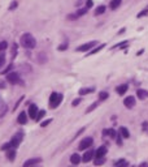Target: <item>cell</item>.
Here are the masks:
<instances>
[{
    "instance_id": "obj_1",
    "label": "cell",
    "mask_w": 148,
    "mask_h": 167,
    "mask_svg": "<svg viewBox=\"0 0 148 167\" xmlns=\"http://www.w3.org/2000/svg\"><path fill=\"white\" fill-rule=\"evenodd\" d=\"M19 44L24 48L31 50V48H34L35 46H37V41H35V38L32 37L30 33H25V34H22L21 38H19Z\"/></svg>"
},
{
    "instance_id": "obj_2",
    "label": "cell",
    "mask_w": 148,
    "mask_h": 167,
    "mask_svg": "<svg viewBox=\"0 0 148 167\" xmlns=\"http://www.w3.org/2000/svg\"><path fill=\"white\" fill-rule=\"evenodd\" d=\"M61 102H62V94L53 91L51 94V97H49V107L51 109H56V107L60 106Z\"/></svg>"
},
{
    "instance_id": "obj_3",
    "label": "cell",
    "mask_w": 148,
    "mask_h": 167,
    "mask_svg": "<svg viewBox=\"0 0 148 167\" xmlns=\"http://www.w3.org/2000/svg\"><path fill=\"white\" fill-rule=\"evenodd\" d=\"M6 81H8L9 84H13V85L14 84H22L18 72H8V73H6Z\"/></svg>"
},
{
    "instance_id": "obj_4",
    "label": "cell",
    "mask_w": 148,
    "mask_h": 167,
    "mask_svg": "<svg viewBox=\"0 0 148 167\" xmlns=\"http://www.w3.org/2000/svg\"><path fill=\"white\" fill-rule=\"evenodd\" d=\"M22 140H24V132L22 131H19V132L14 133L11 140V144H12V148H18V145L22 142Z\"/></svg>"
},
{
    "instance_id": "obj_5",
    "label": "cell",
    "mask_w": 148,
    "mask_h": 167,
    "mask_svg": "<svg viewBox=\"0 0 148 167\" xmlns=\"http://www.w3.org/2000/svg\"><path fill=\"white\" fill-rule=\"evenodd\" d=\"M96 44H97V41H91V42H88V43H84V44L79 46V47H77V51L78 52H86L88 50H91V48H94Z\"/></svg>"
},
{
    "instance_id": "obj_6",
    "label": "cell",
    "mask_w": 148,
    "mask_h": 167,
    "mask_svg": "<svg viewBox=\"0 0 148 167\" xmlns=\"http://www.w3.org/2000/svg\"><path fill=\"white\" fill-rule=\"evenodd\" d=\"M92 142H94V140H92V137H84L83 140L79 142V150H86L87 148H90V146H92Z\"/></svg>"
},
{
    "instance_id": "obj_7",
    "label": "cell",
    "mask_w": 148,
    "mask_h": 167,
    "mask_svg": "<svg viewBox=\"0 0 148 167\" xmlns=\"http://www.w3.org/2000/svg\"><path fill=\"white\" fill-rule=\"evenodd\" d=\"M38 106L35 103H31L30 106H29V111H27V114H29V116L31 117V119H37V115H38Z\"/></svg>"
},
{
    "instance_id": "obj_8",
    "label": "cell",
    "mask_w": 148,
    "mask_h": 167,
    "mask_svg": "<svg viewBox=\"0 0 148 167\" xmlns=\"http://www.w3.org/2000/svg\"><path fill=\"white\" fill-rule=\"evenodd\" d=\"M123 104L127 107V109H133V107L135 106V98H134L133 96L126 97L125 98V101H123Z\"/></svg>"
},
{
    "instance_id": "obj_9",
    "label": "cell",
    "mask_w": 148,
    "mask_h": 167,
    "mask_svg": "<svg viewBox=\"0 0 148 167\" xmlns=\"http://www.w3.org/2000/svg\"><path fill=\"white\" fill-rule=\"evenodd\" d=\"M6 112H8V106H6V103L4 102V99L0 97V117H3Z\"/></svg>"
},
{
    "instance_id": "obj_10",
    "label": "cell",
    "mask_w": 148,
    "mask_h": 167,
    "mask_svg": "<svg viewBox=\"0 0 148 167\" xmlns=\"http://www.w3.org/2000/svg\"><path fill=\"white\" fill-rule=\"evenodd\" d=\"M94 155H95V152H94V150H87V152L83 154V157H82V161H83L84 163L90 162L91 159L94 158Z\"/></svg>"
},
{
    "instance_id": "obj_11",
    "label": "cell",
    "mask_w": 148,
    "mask_h": 167,
    "mask_svg": "<svg viewBox=\"0 0 148 167\" xmlns=\"http://www.w3.org/2000/svg\"><path fill=\"white\" fill-rule=\"evenodd\" d=\"M27 115H29V114H26L25 111L19 112L18 116H17V123L18 124H26V123H27Z\"/></svg>"
},
{
    "instance_id": "obj_12",
    "label": "cell",
    "mask_w": 148,
    "mask_h": 167,
    "mask_svg": "<svg viewBox=\"0 0 148 167\" xmlns=\"http://www.w3.org/2000/svg\"><path fill=\"white\" fill-rule=\"evenodd\" d=\"M108 149L107 146H100L96 152H95V158H100V157H105V154H107Z\"/></svg>"
},
{
    "instance_id": "obj_13",
    "label": "cell",
    "mask_w": 148,
    "mask_h": 167,
    "mask_svg": "<svg viewBox=\"0 0 148 167\" xmlns=\"http://www.w3.org/2000/svg\"><path fill=\"white\" fill-rule=\"evenodd\" d=\"M40 162H42L40 158H31V159H27L26 162H24V167L34 166V165H38V163H40Z\"/></svg>"
},
{
    "instance_id": "obj_14",
    "label": "cell",
    "mask_w": 148,
    "mask_h": 167,
    "mask_svg": "<svg viewBox=\"0 0 148 167\" xmlns=\"http://www.w3.org/2000/svg\"><path fill=\"white\" fill-rule=\"evenodd\" d=\"M127 89H129V85H127V84H122V85H120V86H117L116 91L118 93V96H123V94L127 91Z\"/></svg>"
},
{
    "instance_id": "obj_15",
    "label": "cell",
    "mask_w": 148,
    "mask_h": 167,
    "mask_svg": "<svg viewBox=\"0 0 148 167\" xmlns=\"http://www.w3.org/2000/svg\"><path fill=\"white\" fill-rule=\"evenodd\" d=\"M16 154H17V152H16V148H11V149L6 150V157H8L9 161H14Z\"/></svg>"
},
{
    "instance_id": "obj_16",
    "label": "cell",
    "mask_w": 148,
    "mask_h": 167,
    "mask_svg": "<svg viewBox=\"0 0 148 167\" xmlns=\"http://www.w3.org/2000/svg\"><path fill=\"white\" fill-rule=\"evenodd\" d=\"M136 96L139 99H146V98H148V91L144 90V89H138Z\"/></svg>"
},
{
    "instance_id": "obj_17",
    "label": "cell",
    "mask_w": 148,
    "mask_h": 167,
    "mask_svg": "<svg viewBox=\"0 0 148 167\" xmlns=\"http://www.w3.org/2000/svg\"><path fill=\"white\" fill-rule=\"evenodd\" d=\"M103 136H109L112 137V139H116V136H117V133H116V131L114 129H104L103 131Z\"/></svg>"
},
{
    "instance_id": "obj_18",
    "label": "cell",
    "mask_w": 148,
    "mask_h": 167,
    "mask_svg": "<svg viewBox=\"0 0 148 167\" xmlns=\"http://www.w3.org/2000/svg\"><path fill=\"white\" fill-rule=\"evenodd\" d=\"M82 161V158H81V155L79 154H77V153H74V154H71L70 157V162L73 163V165H78Z\"/></svg>"
},
{
    "instance_id": "obj_19",
    "label": "cell",
    "mask_w": 148,
    "mask_h": 167,
    "mask_svg": "<svg viewBox=\"0 0 148 167\" xmlns=\"http://www.w3.org/2000/svg\"><path fill=\"white\" fill-rule=\"evenodd\" d=\"M121 3H122V0H110L109 3V8L112 11H114V9H117L118 7L121 5Z\"/></svg>"
},
{
    "instance_id": "obj_20",
    "label": "cell",
    "mask_w": 148,
    "mask_h": 167,
    "mask_svg": "<svg viewBox=\"0 0 148 167\" xmlns=\"http://www.w3.org/2000/svg\"><path fill=\"white\" fill-rule=\"evenodd\" d=\"M120 133L122 135L123 139H129V137H130V132H129V129L125 128V127H121V128H120Z\"/></svg>"
},
{
    "instance_id": "obj_21",
    "label": "cell",
    "mask_w": 148,
    "mask_h": 167,
    "mask_svg": "<svg viewBox=\"0 0 148 167\" xmlns=\"http://www.w3.org/2000/svg\"><path fill=\"white\" fill-rule=\"evenodd\" d=\"M94 91V88H82L79 90V94L81 96H86V94H90Z\"/></svg>"
},
{
    "instance_id": "obj_22",
    "label": "cell",
    "mask_w": 148,
    "mask_h": 167,
    "mask_svg": "<svg viewBox=\"0 0 148 167\" xmlns=\"http://www.w3.org/2000/svg\"><path fill=\"white\" fill-rule=\"evenodd\" d=\"M38 61H39V64H44L45 61H47V56H45L44 52H40V54L38 55Z\"/></svg>"
},
{
    "instance_id": "obj_23",
    "label": "cell",
    "mask_w": 148,
    "mask_h": 167,
    "mask_svg": "<svg viewBox=\"0 0 148 167\" xmlns=\"http://www.w3.org/2000/svg\"><path fill=\"white\" fill-rule=\"evenodd\" d=\"M105 5H99L97 8H96V11H95V16H100V15H103V13L105 12Z\"/></svg>"
},
{
    "instance_id": "obj_24",
    "label": "cell",
    "mask_w": 148,
    "mask_h": 167,
    "mask_svg": "<svg viewBox=\"0 0 148 167\" xmlns=\"http://www.w3.org/2000/svg\"><path fill=\"white\" fill-rule=\"evenodd\" d=\"M104 47H105V44H100V46H97L96 48H92V50H91V52H88L87 55H94V54H97V52L100 51V50H103Z\"/></svg>"
},
{
    "instance_id": "obj_25",
    "label": "cell",
    "mask_w": 148,
    "mask_h": 167,
    "mask_svg": "<svg viewBox=\"0 0 148 167\" xmlns=\"http://www.w3.org/2000/svg\"><path fill=\"white\" fill-rule=\"evenodd\" d=\"M127 165H129V162L125 161V159H120V161H116V162H114V166H117V167H121V166H127Z\"/></svg>"
},
{
    "instance_id": "obj_26",
    "label": "cell",
    "mask_w": 148,
    "mask_h": 167,
    "mask_svg": "<svg viewBox=\"0 0 148 167\" xmlns=\"http://www.w3.org/2000/svg\"><path fill=\"white\" fill-rule=\"evenodd\" d=\"M4 64H5V54L3 51V52H0V69L4 67Z\"/></svg>"
},
{
    "instance_id": "obj_27",
    "label": "cell",
    "mask_w": 148,
    "mask_h": 167,
    "mask_svg": "<svg viewBox=\"0 0 148 167\" xmlns=\"http://www.w3.org/2000/svg\"><path fill=\"white\" fill-rule=\"evenodd\" d=\"M108 97H109V94H108L107 91H100V93H99V99L100 101H105Z\"/></svg>"
},
{
    "instance_id": "obj_28",
    "label": "cell",
    "mask_w": 148,
    "mask_h": 167,
    "mask_svg": "<svg viewBox=\"0 0 148 167\" xmlns=\"http://www.w3.org/2000/svg\"><path fill=\"white\" fill-rule=\"evenodd\" d=\"M95 165H96V166H100V165H104V163H105V158H104V157H100V158H95Z\"/></svg>"
},
{
    "instance_id": "obj_29",
    "label": "cell",
    "mask_w": 148,
    "mask_h": 167,
    "mask_svg": "<svg viewBox=\"0 0 148 167\" xmlns=\"http://www.w3.org/2000/svg\"><path fill=\"white\" fill-rule=\"evenodd\" d=\"M6 47H8V43H6V41H0V52H3Z\"/></svg>"
},
{
    "instance_id": "obj_30",
    "label": "cell",
    "mask_w": 148,
    "mask_h": 167,
    "mask_svg": "<svg viewBox=\"0 0 148 167\" xmlns=\"http://www.w3.org/2000/svg\"><path fill=\"white\" fill-rule=\"evenodd\" d=\"M97 106H99V103H97V102H94V103H92V104H91V106H90V107H88V109L86 110V112L88 114V112H91V111H94V110H95V109H96V107H97Z\"/></svg>"
},
{
    "instance_id": "obj_31",
    "label": "cell",
    "mask_w": 148,
    "mask_h": 167,
    "mask_svg": "<svg viewBox=\"0 0 148 167\" xmlns=\"http://www.w3.org/2000/svg\"><path fill=\"white\" fill-rule=\"evenodd\" d=\"M87 9H88V8H81V9H78V11H77V16L79 17V16L86 15V13H87Z\"/></svg>"
},
{
    "instance_id": "obj_32",
    "label": "cell",
    "mask_w": 148,
    "mask_h": 167,
    "mask_svg": "<svg viewBox=\"0 0 148 167\" xmlns=\"http://www.w3.org/2000/svg\"><path fill=\"white\" fill-rule=\"evenodd\" d=\"M44 115H45V110H40V111H39V112H38L37 119H35V120H37V122H39V120H40V119H42V117H43Z\"/></svg>"
},
{
    "instance_id": "obj_33",
    "label": "cell",
    "mask_w": 148,
    "mask_h": 167,
    "mask_svg": "<svg viewBox=\"0 0 148 167\" xmlns=\"http://www.w3.org/2000/svg\"><path fill=\"white\" fill-rule=\"evenodd\" d=\"M11 148H12V144H11V142H6V144H3L0 149H1V150H5V152H6V150L11 149Z\"/></svg>"
},
{
    "instance_id": "obj_34",
    "label": "cell",
    "mask_w": 148,
    "mask_h": 167,
    "mask_svg": "<svg viewBox=\"0 0 148 167\" xmlns=\"http://www.w3.org/2000/svg\"><path fill=\"white\" fill-rule=\"evenodd\" d=\"M147 15H148V9H143L140 13H138V18L143 17V16H147Z\"/></svg>"
},
{
    "instance_id": "obj_35",
    "label": "cell",
    "mask_w": 148,
    "mask_h": 167,
    "mask_svg": "<svg viewBox=\"0 0 148 167\" xmlns=\"http://www.w3.org/2000/svg\"><path fill=\"white\" fill-rule=\"evenodd\" d=\"M49 123H52V119H47V120H44V122H42L40 123V127H43V128H44V127H47Z\"/></svg>"
},
{
    "instance_id": "obj_36",
    "label": "cell",
    "mask_w": 148,
    "mask_h": 167,
    "mask_svg": "<svg viewBox=\"0 0 148 167\" xmlns=\"http://www.w3.org/2000/svg\"><path fill=\"white\" fill-rule=\"evenodd\" d=\"M81 101H82V99H81V98H77V99H74V101H73V102H71V106H73V107H77V106H78V104H79V103H81Z\"/></svg>"
},
{
    "instance_id": "obj_37",
    "label": "cell",
    "mask_w": 148,
    "mask_h": 167,
    "mask_svg": "<svg viewBox=\"0 0 148 167\" xmlns=\"http://www.w3.org/2000/svg\"><path fill=\"white\" fill-rule=\"evenodd\" d=\"M17 5H18V3H17V1H12V3H11V5H9V11H13L14 8H17Z\"/></svg>"
},
{
    "instance_id": "obj_38",
    "label": "cell",
    "mask_w": 148,
    "mask_h": 167,
    "mask_svg": "<svg viewBox=\"0 0 148 167\" xmlns=\"http://www.w3.org/2000/svg\"><path fill=\"white\" fill-rule=\"evenodd\" d=\"M16 55H17V44H13V47H12V56L14 58Z\"/></svg>"
},
{
    "instance_id": "obj_39",
    "label": "cell",
    "mask_w": 148,
    "mask_h": 167,
    "mask_svg": "<svg viewBox=\"0 0 148 167\" xmlns=\"http://www.w3.org/2000/svg\"><path fill=\"white\" fill-rule=\"evenodd\" d=\"M116 139H117V144H118V145H122V135H121V133H120V135H118V136H116Z\"/></svg>"
},
{
    "instance_id": "obj_40",
    "label": "cell",
    "mask_w": 148,
    "mask_h": 167,
    "mask_svg": "<svg viewBox=\"0 0 148 167\" xmlns=\"http://www.w3.org/2000/svg\"><path fill=\"white\" fill-rule=\"evenodd\" d=\"M66 48H68V43H64V44L58 46V51H65Z\"/></svg>"
},
{
    "instance_id": "obj_41",
    "label": "cell",
    "mask_w": 148,
    "mask_h": 167,
    "mask_svg": "<svg viewBox=\"0 0 148 167\" xmlns=\"http://www.w3.org/2000/svg\"><path fill=\"white\" fill-rule=\"evenodd\" d=\"M92 5H94V1H92V0H87V1H86V8H91Z\"/></svg>"
},
{
    "instance_id": "obj_42",
    "label": "cell",
    "mask_w": 148,
    "mask_h": 167,
    "mask_svg": "<svg viewBox=\"0 0 148 167\" xmlns=\"http://www.w3.org/2000/svg\"><path fill=\"white\" fill-rule=\"evenodd\" d=\"M22 99H24V97H22V98H19V99H18V102L14 104V110H16V109H17V107L19 106V103H21V101H22Z\"/></svg>"
},
{
    "instance_id": "obj_43",
    "label": "cell",
    "mask_w": 148,
    "mask_h": 167,
    "mask_svg": "<svg viewBox=\"0 0 148 167\" xmlns=\"http://www.w3.org/2000/svg\"><path fill=\"white\" fill-rule=\"evenodd\" d=\"M11 68H12V65H9V67H8V68H6V69H5V71H3V74H4V73H8V72H9V71H11Z\"/></svg>"
},
{
    "instance_id": "obj_44",
    "label": "cell",
    "mask_w": 148,
    "mask_h": 167,
    "mask_svg": "<svg viewBox=\"0 0 148 167\" xmlns=\"http://www.w3.org/2000/svg\"><path fill=\"white\" fill-rule=\"evenodd\" d=\"M3 88H5V84L3 81H0V89H3Z\"/></svg>"
},
{
    "instance_id": "obj_45",
    "label": "cell",
    "mask_w": 148,
    "mask_h": 167,
    "mask_svg": "<svg viewBox=\"0 0 148 167\" xmlns=\"http://www.w3.org/2000/svg\"><path fill=\"white\" fill-rule=\"evenodd\" d=\"M125 30H126V29H125V28H123V29H121V30H120V31H118V34H122V33H123Z\"/></svg>"
}]
</instances>
